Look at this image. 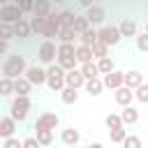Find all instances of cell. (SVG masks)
I'll use <instances>...</instances> for the list:
<instances>
[{
	"instance_id": "1",
	"label": "cell",
	"mask_w": 148,
	"mask_h": 148,
	"mask_svg": "<svg viewBox=\"0 0 148 148\" xmlns=\"http://www.w3.org/2000/svg\"><path fill=\"white\" fill-rule=\"evenodd\" d=\"M30 109H32V99H30V95H16V97L9 102V116H12L16 123L28 120Z\"/></svg>"
},
{
	"instance_id": "2",
	"label": "cell",
	"mask_w": 148,
	"mask_h": 148,
	"mask_svg": "<svg viewBox=\"0 0 148 148\" xmlns=\"http://www.w3.org/2000/svg\"><path fill=\"white\" fill-rule=\"evenodd\" d=\"M25 69H28V62H25V58L18 56V53L7 56L5 62H2V74L9 76V79H18V76H23Z\"/></svg>"
},
{
	"instance_id": "3",
	"label": "cell",
	"mask_w": 148,
	"mask_h": 148,
	"mask_svg": "<svg viewBox=\"0 0 148 148\" xmlns=\"http://www.w3.org/2000/svg\"><path fill=\"white\" fill-rule=\"evenodd\" d=\"M46 86H49V90H53V92H60L67 83H65V69L58 65V62H51L49 67H46Z\"/></svg>"
},
{
	"instance_id": "4",
	"label": "cell",
	"mask_w": 148,
	"mask_h": 148,
	"mask_svg": "<svg viewBox=\"0 0 148 148\" xmlns=\"http://www.w3.org/2000/svg\"><path fill=\"white\" fill-rule=\"evenodd\" d=\"M56 56H58V44L53 39H44L37 49V60L42 65H51V62H56Z\"/></svg>"
},
{
	"instance_id": "5",
	"label": "cell",
	"mask_w": 148,
	"mask_h": 148,
	"mask_svg": "<svg viewBox=\"0 0 148 148\" xmlns=\"http://www.w3.org/2000/svg\"><path fill=\"white\" fill-rule=\"evenodd\" d=\"M97 39L104 42L106 46H116V44L123 39V35H120V28H118V25H102V28L97 30Z\"/></svg>"
},
{
	"instance_id": "6",
	"label": "cell",
	"mask_w": 148,
	"mask_h": 148,
	"mask_svg": "<svg viewBox=\"0 0 148 148\" xmlns=\"http://www.w3.org/2000/svg\"><path fill=\"white\" fill-rule=\"evenodd\" d=\"M58 30H60V21H58V12H49L46 16H44V32H42V37H46V39H53V37H58Z\"/></svg>"
},
{
	"instance_id": "7",
	"label": "cell",
	"mask_w": 148,
	"mask_h": 148,
	"mask_svg": "<svg viewBox=\"0 0 148 148\" xmlns=\"http://www.w3.org/2000/svg\"><path fill=\"white\" fill-rule=\"evenodd\" d=\"M58 125H60V116L53 111H44L35 120V130H56Z\"/></svg>"
},
{
	"instance_id": "8",
	"label": "cell",
	"mask_w": 148,
	"mask_h": 148,
	"mask_svg": "<svg viewBox=\"0 0 148 148\" xmlns=\"http://www.w3.org/2000/svg\"><path fill=\"white\" fill-rule=\"evenodd\" d=\"M23 76H25L32 86H37V88H39V86H46V76H49V74H46V69H44V67H39V65H30V67L25 69V74H23Z\"/></svg>"
},
{
	"instance_id": "9",
	"label": "cell",
	"mask_w": 148,
	"mask_h": 148,
	"mask_svg": "<svg viewBox=\"0 0 148 148\" xmlns=\"http://www.w3.org/2000/svg\"><path fill=\"white\" fill-rule=\"evenodd\" d=\"M25 14L21 12V7L18 5H14V2H9V5H2L0 7V21H5V23H16L18 18H23Z\"/></svg>"
},
{
	"instance_id": "10",
	"label": "cell",
	"mask_w": 148,
	"mask_h": 148,
	"mask_svg": "<svg viewBox=\"0 0 148 148\" xmlns=\"http://www.w3.org/2000/svg\"><path fill=\"white\" fill-rule=\"evenodd\" d=\"M65 83H67L69 88H76V90H81V88L86 86V76H83L81 67H76V69H69V72H65Z\"/></svg>"
},
{
	"instance_id": "11",
	"label": "cell",
	"mask_w": 148,
	"mask_h": 148,
	"mask_svg": "<svg viewBox=\"0 0 148 148\" xmlns=\"http://www.w3.org/2000/svg\"><path fill=\"white\" fill-rule=\"evenodd\" d=\"M113 99H116V104H120V106H130L136 97H134V90H132V88L120 86V88L113 90Z\"/></svg>"
},
{
	"instance_id": "12",
	"label": "cell",
	"mask_w": 148,
	"mask_h": 148,
	"mask_svg": "<svg viewBox=\"0 0 148 148\" xmlns=\"http://www.w3.org/2000/svg\"><path fill=\"white\" fill-rule=\"evenodd\" d=\"M104 88H109V90H116V88H120V86H125V72H118V69H113V72H109V74H104Z\"/></svg>"
},
{
	"instance_id": "13",
	"label": "cell",
	"mask_w": 148,
	"mask_h": 148,
	"mask_svg": "<svg viewBox=\"0 0 148 148\" xmlns=\"http://www.w3.org/2000/svg\"><path fill=\"white\" fill-rule=\"evenodd\" d=\"M86 16H88L90 25L95 28V25H102V23H104V18H106V12H104V7H99V5H92V7H88V9H86Z\"/></svg>"
},
{
	"instance_id": "14",
	"label": "cell",
	"mask_w": 148,
	"mask_h": 148,
	"mask_svg": "<svg viewBox=\"0 0 148 148\" xmlns=\"http://www.w3.org/2000/svg\"><path fill=\"white\" fill-rule=\"evenodd\" d=\"M14 134H16V120H14L12 116L0 118V139L5 141V139H9V136H14Z\"/></svg>"
},
{
	"instance_id": "15",
	"label": "cell",
	"mask_w": 148,
	"mask_h": 148,
	"mask_svg": "<svg viewBox=\"0 0 148 148\" xmlns=\"http://www.w3.org/2000/svg\"><path fill=\"white\" fill-rule=\"evenodd\" d=\"M14 35H16L18 39H25V37H30V35H32L30 18H18V21L14 23Z\"/></svg>"
},
{
	"instance_id": "16",
	"label": "cell",
	"mask_w": 148,
	"mask_h": 148,
	"mask_svg": "<svg viewBox=\"0 0 148 148\" xmlns=\"http://www.w3.org/2000/svg\"><path fill=\"white\" fill-rule=\"evenodd\" d=\"M118 28H120V35H123V37H136V35H139V25H136V21H132V18H123V21L118 23Z\"/></svg>"
},
{
	"instance_id": "17",
	"label": "cell",
	"mask_w": 148,
	"mask_h": 148,
	"mask_svg": "<svg viewBox=\"0 0 148 148\" xmlns=\"http://www.w3.org/2000/svg\"><path fill=\"white\" fill-rule=\"evenodd\" d=\"M83 88H86V92H88L90 97H97V95H102V90H104V81H102L99 76H95V79H88Z\"/></svg>"
},
{
	"instance_id": "18",
	"label": "cell",
	"mask_w": 148,
	"mask_h": 148,
	"mask_svg": "<svg viewBox=\"0 0 148 148\" xmlns=\"http://www.w3.org/2000/svg\"><path fill=\"white\" fill-rule=\"evenodd\" d=\"M141 83H143V74H141L139 69H130V72H125V86H127V88L134 90V88H139Z\"/></svg>"
},
{
	"instance_id": "19",
	"label": "cell",
	"mask_w": 148,
	"mask_h": 148,
	"mask_svg": "<svg viewBox=\"0 0 148 148\" xmlns=\"http://www.w3.org/2000/svg\"><path fill=\"white\" fill-rule=\"evenodd\" d=\"M32 83L25 79V76H18V79H14V95H30L32 92Z\"/></svg>"
},
{
	"instance_id": "20",
	"label": "cell",
	"mask_w": 148,
	"mask_h": 148,
	"mask_svg": "<svg viewBox=\"0 0 148 148\" xmlns=\"http://www.w3.org/2000/svg\"><path fill=\"white\" fill-rule=\"evenodd\" d=\"M120 118H123V125H136V123H139V111H136L132 104H130V106H123Z\"/></svg>"
},
{
	"instance_id": "21",
	"label": "cell",
	"mask_w": 148,
	"mask_h": 148,
	"mask_svg": "<svg viewBox=\"0 0 148 148\" xmlns=\"http://www.w3.org/2000/svg\"><path fill=\"white\" fill-rule=\"evenodd\" d=\"M60 139H62V143H65V146H79L81 134H79V130H74V127H65V130H62V134H60Z\"/></svg>"
},
{
	"instance_id": "22",
	"label": "cell",
	"mask_w": 148,
	"mask_h": 148,
	"mask_svg": "<svg viewBox=\"0 0 148 148\" xmlns=\"http://www.w3.org/2000/svg\"><path fill=\"white\" fill-rule=\"evenodd\" d=\"M76 60H79V65H83V62H90L92 60V46H86V44H79L76 46Z\"/></svg>"
},
{
	"instance_id": "23",
	"label": "cell",
	"mask_w": 148,
	"mask_h": 148,
	"mask_svg": "<svg viewBox=\"0 0 148 148\" xmlns=\"http://www.w3.org/2000/svg\"><path fill=\"white\" fill-rule=\"evenodd\" d=\"M60 99H62L65 104H76V102H79V90H76V88L65 86V88L60 90Z\"/></svg>"
},
{
	"instance_id": "24",
	"label": "cell",
	"mask_w": 148,
	"mask_h": 148,
	"mask_svg": "<svg viewBox=\"0 0 148 148\" xmlns=\"http://www.w3.org/2000/svg\"><path fill=\"white\" fill-rule=\"evenodd\" d=\"M49 12H51V0H35L32 16H46Z\"/></svg>"
},
{
	"instance_id": "25",
	"label": "cell",
	"mask_w": 148,
	"mask_h": 148,
	"mask_svg": "<svg viewBox=\"0 0 148 148\" xmlns=\"http://www.w3.org/2000/svg\"><path fill=\"white\" fill-rule=\"evenodd\" d=\"M74 18H76V14H74V12H69V9H65V12H58L60 28H72V25H74Z\"/></svg>"
},
{
	"instance_id": "26",
	"label": "cell",
	"mask_w": 148,
	"mask_h": 148,
	"mask_svg": "<svg viewBox=\"0 0 148 148\" xmlns=\"http://www.w3.org/2000/svg\"><path fill=\"white\" fill-rule=\"evenodd\" d=\"M72 28H74V32H76V35H81L83 30H88V28H90L88 16H86V14H76V18H74V25H72Z\"/></svg>"
},
{
	"instance_id": "27",
	"label": "cell",
	"mask_w": 148,
	"mask_h": 148,
	"mask_svg": "<svg viewBox=\"0 0 148 148\" xmlns=\"http://www.w3.org/2000/svg\"><path fill=\"white\" fill-rule=\"evenodd\" d=\"M79 39H81V44H86V46H92V44L97 42V30L90 25L88 30H83V32L79 35Z\"/></svg>"
},
{
	"instance_id": "28",
	"label": "cell",
	"mask_w": 148,
	"mask_h": 148,
	"mask_svg": "<svg viewBox=\"0 0 148 148\" xmlns=\"http://www.w3.org/2000/svg\"><path fill=\"white\" fill-rule=\"evenodd\" d=\"M76 53V44H69V42H58V56L56 58H65V56H74ZM76 58V56H74Z\"/></svg>"
},
{
	"instance_id": "29",
	"label": "cell",
	"mask_w": 148,
	"mask_h": 148,
	"mask_svg": "<svg viewBox=\"0 0 148 148\" xmlns=\"http://www.w3.org/2000/svg\"><path fill=\"white\" fill-rule=\"evenodd\" d=\"M81 72H83V76H86V81L88 79H95V76H99V67H97V62H83L81 65Z\"/></svg>"
},
{
	"instance_id": "30",
	"label": "cell",
	"mask_w": 148,
	"mask_h": 148,
	"mask_svg": "<svg viewBox=\"0 0 148 148\" xmlns=\"http://www.w3.org/2000/svg\"><path fill=\"white\" fill-rule=\"evenodd\" d=\"M35 136H37V141H39L44 148L53 143V130H35Z\"/></svg>"
},
{
	"instance_id": "31",
	"label": "cell",
	"mask_w": 148,
	"mask_h": 148,
	"mask_svg": "<svg viewBox=\"0 0 148 148\" xmlns=\"http://www.w3.org/2000/svg\"><path fill=\"white\" fill-rule=\"evenodd\" d=\"M9 95H14V79L2 76L0 79V97H9Z\"/></svg>"
},
{
	"instance_id": "32",
	"label": "cell",
	"mask_w": 148,
	"mask_h": 148,
	"mask_svg": "<svg viewBox=\"0 0 148 148\" xmlns=\"http://www.w3.org/2000/svg\"><path fill=\"white\" fill-rule=\"evenodd\" d=\"M56 62L65 69V72H69V69H76L79 67V60L74 58V56H65V58H56Z\"/></svg>"
},
{
	"instance_id": "33",
	"label": "cell",
	"mask_w": 148,
	"mask_h": 148,
	"mask_svg": "<svg viewBox=\"0 0 148 148\" xmlns=\"http://www.w3.org/2000/svg\"><path fill=\"white\" fill-rule=\"evenodd\" d=\"M76 37H79V35L74 32V28H60V30H58V42H69V44H74Z\"/></svg>"
},
{
	"instance_id": "34",
	"label": "cell",
	"mask_w": 148,
	"mask_h": 148,
	"mask_svg": "<svg viewBox=\"0 0 148 148\" xmlns=\"http://www.w3.org/2000/svg\"><path fill=\"white\" fill-rule=\"evenodd\" d=\"M16 35H14V23H5V21H0V39H5V42H9V39H14Z\"/></svg>"
},
{
	"instance_id": "35",
	"label": "cell",
	"mask_w": 148,
	"mask_h": 148,
	"mask_svg": "<svg viewBox=\"0 0 148 148\" xmlns=\"http://www.w3.org/2000/svg\"><path fill=\"white\" fill-rule=\"evenodd\" d=\"M97 67H99V74H109V72L116 69V65H113V60H111L109 56L99 58V60H97Z\"/></svg>"
},
{
	"instance_id": "36",
	"label": "cell",
	"mask_w": 148,
	"mask_h": 148,
	"mask_svg": "<svg viewBox=\"0 0 148 148\" xmlns=\"http://www.w3.org/2000/svg\"><path fill=\"white\" fill-rule=\"evenodd\" d=\"M125 136H127V130H125V125H123V127H118V130H109V139H111L113 143H118V146L125 141Z\"/></svg>"
},
{
	"instance_id": "37",
	"label": "cell",
	"mask_w": 148,
	"mask_h": 148,
	"mask_svg": "<svg viewBox=\"0 0 148 148\" xmlns=\"http://www.w3.org/2000/svg\"><path fill=\"white\" fill-rule=\"evenodd\" d=\"M104 56H109V46H106L104 42H99V39H97V42L92 44V58H97V60H99V58H104Z\"/></svg>"
},
{
	"instance_id": "38",
	"label": "cell",
	"mask_w": 148,
	"mask_h": 148,
	"mask_svg": "<svg viewBox=\"0 0 148 148\" xmlns=\"http://www.w3.org/2000/svg\"><path fill=\"white\" fill-rule=\"evenodd\" d=\"M104 123H106L109 130H118V127H123V118H120V113H109Z\"/></svg>"
},
{
	"instance_id": "39",
	"label": "cell",
	"mask_w": 148,
	"mask_h": 148,
	"mask_svg": "<svg viewBox=\"0 0 148 148\" xmlns=\"http://www.w3.org/2000/svg\"><path fill=\"white\" fill-rule=\"evenodd\" d=\"M120 146H123V148H141V139H139L136 134H127Z\"/></svg>"
},
{
	"instance_id": "40",
	"label": "cell",
	"mask_w": 148,
	"mask_h": 148,
	"mask_svg": "<svg viewBox=\"0 0 148 148\" xmlns=\"http://www.w3.org/2000/svg\"><path fill=\"white\" fill-rule=\"evenodd\" d=\"M134 97L143 104H148V83H141L139 88H134Z\"/></svg>"
},
{
	"instance_id": "41",
	"label": "cell",
	"mask_w": 148,
	"mask_h": 148,
	"mask_svg": "<svg viewBox=\"0 0 148 148\" xmlns=\"http://www.w3.org/2000/svg\"><path fill=\"white\" fill-rule=\"evenodd\" d=\"M30 28H32V32L42 35L44 32V16H32L30 18Z\"/></svg>"
},
{
	"instance_id": "42",
	"label": "cell",
	"mask_w": 148,
	"mask_h": 148,
	"mask_svg": "<svg viewBox=\"0 0 148 148\" xmlns=\"http://www.w3.org/2000/svg\"><path fill=\"white\" fill-rule=\"evenodd\" d=\"M136 49H139L141 53H148V32L136 35Z\"/></svg>"
},
{
	"instance_id": "43",
	"label": "cell",
	"mask_w": 148,
	"mask_h": 148,
	"mask_svg": "<svg viewBox=\"0 0 148 148\" xmlns=\"http://www.w3.org/2000/svg\"><path fill=\"white\" fill-rule=\"evenodd\" d=\"M12 2H14V5H18L23 14H32V7H35V0H12Z\"/></svg>"
},
{
	"instance_id": "44",
	"label": "cell",
	"mask_w": 148,
	"mask_h": 148,
	"mask_svg": "<svg viewBox=\"0 0 148 148\" xmlns=\"http://www.w3.org/2000/svg\"><path fill=\"white\" fill-rule=\"evenodd\" d=\"M2 148H23V141L14 134V136H9V139H5V143H2Z\"/></svg>"
},
{
	"instance_id": "45",
	"label": "cell",
	"mask_w": 148,
	"mask_h": 148,
	"mask_svg": "<svg viewBox=\"0 0 148 148\" xmlns=\"http://www.w3.org/2000/svg\"><path fill=\"white\" fill-rule=\"evenodd\" d=\"M23 148H44V146L37 141V136H25L23 139Z\"/></svg>"
},
{
	"instance_id": "46",
	"label": "cell",
	"mask_w": 148,
	"mask_h": 148,
	"mask_svg": "<svg viewBox=\"0 0 148 148\" xmlns=\"http://www.w3.org/2000/svg\"><path fill=\"white\" fill-rule=\"evenodd\" d=\"M7 51H9V42L0 39V56H7Z\"/></svg>"
},
{
	"instance_id": "47",
	"label": "cell",
	"mask_w": 148,
	"mask_h": 148,
	"mask_svg": "<svg viewBox=\"0 0 148 148\" xmlns=\"http://www.w3.org/2000/svg\"><path fill=\"white\" fill-rule=\"evenodd\" d=\"M76 2H79V5H81V7H86V9H88V7H92V5H95V0H76Z\"/></svg>"
},
{
	"instance_id": "48",
	"label": "cell",
	"mask_w": 148,
	"mask_h": 148,
	"mask_svg": "<svg viewBox=\"0 0 148 148\" xmlns=\"http://www.w3.org/2000/svg\"><path fill=\"white\" fill-rule=\"evenodd\" d=\"M86 148H104V146H102V143H97V141H95V143H88V146H86Z\"/></svg>"
},
{
	"instance_id": "49",
	"label": "cell",
	"mask_w": 148,
	"mask_h": 148,
	"mask_svg": "<svg viewBox=\"0 0 148 148\" xmlns=\"http://www.w3.org/2000/svg\"><path fill=\"white\" fill-rule=\"evenodd\" d=\"M9 2H12V0H0V7H2V5H9Z\"/></svg>"
},
{
	"instance_id": "50",
	"label": "cell",
	"mask_w": 148,
	"mask_h": 148,
	"mask_svg": "<svg viewBox=\"0 0 148 148\" xmlns=\"http://www.w3.org/2000/svg\"><path fill=\"white\" fill-rule=\"evenodd\" d=\"M51 2H56V5H62V2H65V0H51Z\"/></svg>"
},
{
	"instance_id": "51",
	"label": "cell",
	"mask_w": 148,
	"mask_h": 148,
	"mask_svg": "<svg viewBox=\"0 0 148 148\" xmlns=\"http://www.w3.org/2000/svg\"><path fill=\"white\" fill-rule=\"evenodd\" d=\"M2 76H5V74H2V67H0V79H2Z\"/></svg>"
},
{
	"instance_id": "52",
	"label": "cell",
	"mask_w": 148,
	"mask_h": 148,
	"mask_svg": "<svg viewBox=\"0 0 148 148\" xmlns=\"http://www.w3.org/2000/svg\"><path fill=\"white\" fill-rule=\"evenodd\" d=\"M146 32H148V21H146Z\"/></svg>"
},
{
	"instance_id": "53",
	"label": "cell",
	"mask_w": 148,
	"mask_h": 148,
	"mask_svg": "<svg viewBox=\"0 0 148 148\" xmlns=\"http://www.w3.org/2000/svg\"><path fill=\"white\" fill-rule=\"evenodd\" d=\"M67 148H79V146H67Z\"/></svg>"
},
{
	"instance_id": "54",
	"label": "cell",
	"mask_w": 148,
	"mask_h": 148,
	"mask_svg": "<svg viewBox=\"0 0 148 148\" xmlns=\"http://www.w3.org/2000/svg\"><path fill=\"white\" fill-rule=\"evenodd\" d=\"M120 148H123V146H120Z\"/></svg>"
}]
</instances>
